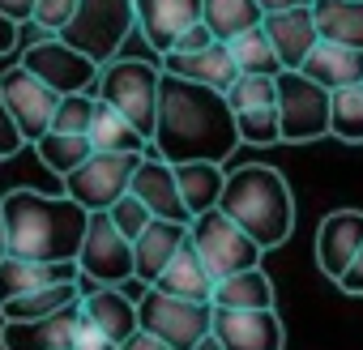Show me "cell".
Masks as SVG:
<instances>
[{
    "label": "cell",
    "mask_w": 363,
    "mask_h": 350,
    "mask_svg": "<svg viewBox=\"0 0 363 350\" xmlns=\"http://www.w3.org/2000/svg\"><path fill=\"white\" fill-rule=\"evenodd\" d=\"M218 210L261 252L282 248L295 231V193L286 184V175L278 166H265V162H248V166H235L227 175Z\"/></svg>",
    "instance_id": "cell-3"
},
{
    "label": "cell",
    "mask_w": 363,
    "mask_h": 350,
    "mask_svg": "<svg viewBox=\"0 0 363 350\" xmlns=\"http://www.w3.org/2000/svg\"><path fill=\"white\" fill-rule=\"evenodd\" d=\"M116 350H171V346H167V341H158V337H150V333H141V329H137V333H133V337H128V341H120V346H116Z\"/></svg>",
    "instance_id": "cell-44"
},
{
    "label": "cell",
    "mask_w": 363,
    "mask_h": 350,
    "mask_svg": "<svg viewBox=\"0 0 363 350\" xmlns=\"http://www.w3.org/2000/svg\"><path fill=\"white\" fill-rule=\"evenodd\" d=\"M82 316L86 324H94L107 341H128L141 324H137V299L124 286H94L82 295Z\"/></svg>",
    "instance_id": "cell-19"
},
{
    "label": "cell",
    "mask_w": 363,
    "mask_h": 350,
    "mask_svg": "<svg viewBox=\"0 0 363 350\" xmlns=\"http://www.w3.org/2000/svg\"><path fill=\"white\" fill-rule=\"evenodd\" d=\"M128 193L162 222H184L193 227V214L184 205V197H179V180H175V166L162 162V158H141L137 175H133V184Z\"/></svg>",
    "instance_id": "cell-14"
},
{
    "label": "cell",
    "mask_w": 363,
    "mask_h": 350,
    "mask_svg": "<svg viewBox=\"0 0 363 350\" xmlns=\"http://www.w3.org/2000/svg\"><path fill=\"white\" fill-rule=\"evenodd\" d=\"M158 77L162 69L150 60H111L99 69L94 94L99 103H107L111 111H120L145 141H154V124H158Z\"/></svg>",
    "instance_id": "cell-5"
},
{
    "label": "cell",
    "mask_w": 363,
    "mask_h": 350,
    "mask_svg": "<svg viewBox=\"0 0 363 350\" xmlns=\"http://www.w3.org/2000/svg\"><path fill=\"white\" fill-rule=\"evenodd\" d=\"M22 69L43 81L48 90H56L60 98L65 94H90V86L99 81V64H90L82 52H73L69 43H60L56 35L52 39H39L30 47H22Z\"/></svg>",
    "instance_id": "cell-11"
},
{
    "label": "cell",
    "mask_w": 363,
    "mask_h": 350,
    "mask_svg": "<svg viewBox=\"0 0 363 350\" xmlns=\"http://www.w3.org/2000/svg\"><path fill=\"white\" fill-rule=\"evenodd\" d=\"M133 30H137L133 0H77V13L69 18V26L56 39L103 69V64L120 60V47Z\"/></svg>",
    "instance_id": "cell-4"
},
{
    "label": "cell",
    "mask_w": 363,
    "mask_h": 350,
    "mask_svg": "<svg viewBox=\"0 0 363 350\" xmlns=\"http://www.w3.org/2000/svg\"><path fill=\"white\" fill-rule=\"evenodd\" d=\"M312 18L325 43L363 52V0H312Z\"/></svg>",
    "instance_id": "cell-26"
},
{
    "label": "cell",
    "mask_w": 363,
    "mask_h": 350,
    "mask_svg": "<svg viewBox=\"0 0 363 350\" xmlns=\"http://www.w3.org/2000/svg\"><path fill=\"white\" fill-rule=\"evenodd\" d=\"M227 52H231V60H235V69H240L244 77H278V73H282V60H278V52H274L265 26H252V30L235 35V39L227 43Z\"/></svg>",
    "instance_id": "cell-30"
},
{
    "label": "cell",
    "mask_w": 363,
    "mask_h": 350,
    "mask_svg": "<svg viewBox=\"0 0 363 350\" xmlns=\"http://www.w3.org/2000/svg\"><path fill=\"white\" fill-rule=\"evenodd\" d=\"M86 141H90L94 154H145V145H150V141H145L120 111H111L107 103L94 107V120H90Z\"/></svg>",
    "instance_id": "cell-28"
},
{
    "label": "cell",
    "mask_w": 363,
    "mask_h": 350,
    "mask_svg": "<svg viewBox=\"0 0 363 350\" xmlns=\"http://www.w3.org/2000/svg\"><path fill=\"white\" fill-rule=\"evenodd\" d=\"M175 180H179V197H184L189 214H210L218 210L223 201V188H227V171L218 162H184L175 166Z\"/></svg>",
    "instance_id": "cell-27"
},
{
    "label": "cell",
    "mask_w": 363,
    "mask_h": 350,
    "mask_svg": "<svg viewBox=\"0 0 363 350\" xmlns=\"http://www.w3.org/2000/svg\"><path fill=\"white\" fill-rule=\"evenodd\" d=\"M261 13H282V9H299V5H312V0H257Z\"/></svg>",
    "instance_id": "cell-46"
},
{
    "label": "cell",
    "mask_w": 363,
    "mask_h": 350,
    "mask_svg": "<svg viewBox=\"0 0 363 350\" xmlns=\"http://www.w3.org/2000/svg\"><path fill=\"white\" fill-rule=\"evenodd\" d=\"M82 329V303H69L43 320H5L0 324V350H73Z\"/></svg>",
    "instance_id": "cell-13"
},
{
    "label": "cell",
    "mask_w": 363,
    "mask_h": 350,
    "mask_svg": "<svg viewBox=\"0 0 363 350\" xmlns=\"http://www.w3.org/2000/svg\"><path fill=\"white\" fill-rule=\"evenodd\" d=\"M308 81H316L320 90H342V86H363V52L354 47H337V43H316L299 69Z\"/></svg>",
    "instance_id": "cell-23"
},
{
    "label": "cell",
    "mask_w": 363,
    "mask_h": 350,
    "mask_svg": "<svg viewBox=\"0 0 363 350\" xmlns=\"http://www.w3.org/2000/svg\"><path fill=\"white\" fill-rule=\"evenodd\" d=\"M13 47H18V26L9 18H0V56H9Z\"/></svg>",
    "instance_id": "cell-45"
},
{
    "label": "cell",
    "mask_w": 363,
    "mask_h": 350,
    "mask_svg": "<svg viewBox=\"0 0 363 350\" xmlns=\"http://www.w3.org/2000/svg\"><path fill=\"white\" fill-rule=\"evenodd\" d=\"M73 350H116V341H107L94 324H86V316H82V329H77V337H73Z\"/></svg>",
    "instance_id": "cell-41"
},
{
    "label": "cell",
    "mask_w": 363,
    "mask_h": 350,
    "mask_svg": "<svg viewBox=\"0 0 363 350\" xmlns=\"http://www.w3.org/2000/svg\"><path fill=\"white\" fill-rule=\"evenodd\" d=\"M193 350H223V346H218V337H214V333H210V337H206V341H197V346H193Z\"/></svg>",
    "instance_id": "cell-48"
},
{
    "label": "cell",
    "mask_w": 363,
    "mask_h": 350,
    "mask_svg": "<svg viewBox=\"0 0 363 350\" xmlns=\"http://www.w3.org/2000/svg\"><path fill=\"white\" fill-rule=\"evenodd\" d=\"M154 286L167 290V295H179V299H193V303H210L214 299V278H210L201 252L193 248V239H184V248L171 256V265L162 269V278Z\"/></svg>",
    "instance_id": "cell-25"
},
{
    "label": "cell",
    "mask_w": 363,
    "mask_h": 350,
    "mask_svg": "<svg viewBox=\"0 0 363 350\" xmlns=\"http://www.w3.org/2000/svg\"><path fill=\"white\" fill-rule=\"evenodd\" d=\"M235 128H240V145H274V141H282L278 107H257V111H240V115H235Z\"/></svg>",
    "instance_id": "cell-36"
},
{
    "label": "cell",
    "mask_w": 363,
    "mask_h": 350,
    "mask_svg": "<svg viewBox=\"0 0 363 350\" xmlns=\"http://www.w3.org/2000/svg\"><path fill=\"white\" fill-rule=\"evenodd\" d=\"M69 303H82V282H56V286L35 290V295H22V299L0 307V316L5 320H43V316L65 312Z\"/></svg>",
    "instance_id": "cell-31"
},
{
    "label": "cell",
    "mask_w": 363,
    "mask_h": 350,
    "mask_svg": "<svg viewBox=\"0 0 363 350\" xmlns=\"http://www.w3.org/2000/svg\"><path fill=\"white\" fill-rule=\"evenodd\" d=\"M184 239H189V227L184 222H162V218H154L133 239V278L141 286H154L162 278V269L171 265V256L184 248Z\"/></svg>",
    "instance_id": "cell-20"
},
{
    "label": "cell",
    "mask_w": 363,
    "mask_h": 350,
    "mask_svg": "<svg viewBox=\"0 0 363 350\" xmlns=\"http://www.w3.org/2000/svg\"><path fill=\"white\" fill-rule=\"evenodd\" d=\"M145 154H90L69 180H65V197H73L86 214H103L111 210L128 184H133V175L141 166Z\"/></svg>",
    "instance_id": "cell-8"
},
{
    "label": "cell",
    "mask_w": 363,
    "mask_h": 350,
    "mask_svg": "<svg viewBox=\"0 0 363 350\" xmlns=\"http://www.w3.org/2000/svg\"><path fill=\"white\" fill-rule=\"evenodd\" d=\"M333 286H337V290H346V295H363V248L354 252V261L346 265V273H342Z\"/></svg>",
    "instance_id": "cell-42"
},
{
    "label": "cell",
    "mask_w": 363,
    "mask_h": 350,
    "mask_svg": "<svg viewBox=\"0 0 363 350\" xmlns=\"http://www.w3.org/2000/svg\"><path fill=\"white\" fill-rule=\"evenodd\" d=\"M240 149L235 111L227 107V94L184 81L175 73L158 77V124L154 141L145 145V158H162L171 166L184 162H227Z\"/></svg>",
    "instance_id": "cell-1"
},
{
    "label": "cell",
    "mask_w": 363,
    "mask_h": 350,
    "mask_svg": "<svg viewBox=\"0 0 363 350\" xmlns=\"http://www.w3.org/2000/svg\"><path fill=\"white\" fill-rule=\"evenodd\" d=\"M73 13H77V0H35L30 22H35L39 30H48V35H60Z\"/></svg>",
    "instance_id": "cell-38"
},
{
    "label": "cell",
    "mask_w": 363,
    "mask_h": 350,
    "mask_svg": "<svg viewBox=\"0 0 363 350\" xmlns=\"http://www.w3.org/2000/svg\"><path fill=\"white\" fill-rule=\"evenodd\" d=\"M363 248V210H333L316 227V269L337 282Z\"/></svg>",
    "instance_id": "cell-15"
},
{
    "label": "cell",
    "mask_w": 363,
    "mask_h": 350,
    "mask_svg": "<svg viewBox=\"0 0 363 350\" xmlns=\"http://www.w3.org/2000/svg\"><path fill=\"white\" fill-rule=\"evenodd\" d=\"M210 307L214 312H274V282L261 265L244 269V273H231V278L214 282Z\"/></svg>",
    "instance_id": "cell-24"
},
{
    "label": "cell",
    "mask_w": 363,
    "mask_h": 350,
    "mask_svg": "<svg viewBox=\"0 0 363 350\" xmlns=\"http://www.w3.org/2000/svg\"><path fill=\"white\" fill-rule=\"evenodd\" d=\"M329 132L346 145H363V86H342L329 94Z\"/></svg>",
    "instance_id": "cell-33"
},
{
    "label": "cell",
    "mask_w": 363,
    "mask_h": 350,
    "mask_svg": "<svg viewBox=\"0 0 363 350\" xmlns=\"http://www.w3.org/2000/svg\"><path fill=\"white\" fill-rule=\"evenodd\" d=\"M0 94H5V107H9V115H13V124H18V132H22L26 145H35L52 128V115H56L60 94L48 90L43 81H35L22 64L0 77Z\"/></svg>",
    "instance_id": "cell-12"
},
{
    "label": "cell",
    "mask_w": 363,
    "mask_h": 350,
    "mask_svg": "<svg viewBox=\"0 0 363 350\" xmlns=\"http://www.w3.org/2000/svg\"><path fill=\"white\" fill-rule=\"evenodd\" d=\"M278 124L282 141L308 145L329 132V90L308 81L303 73H278Z\"/></svg>",
    "instance_id": "cell-9"
},
{
    "label": "cell",
    "mask_w": 363,
    "mask_h": 350,
    "mask_svg": "<svg viewBox=\"0 0 363 350\" xmlns=\"http://www.w3.org/2000/svg\"><path fill=\"white\" fill-rule=\"evenodd\" d=\"M210 43H218V39L210 35V26H206V22H197V26H189L184 35L175 39V47H171L167 56H193V52H206Z\"/></svg>",
    "instance_id": "cell-39"
},
{
    "label": "cell",
    "mask_w": 363,
    "mask_h": 350,
    "mask_svg": "<svg viewBox=\"0 0 363 350\" xmlns=\"http://www.w3.org/2000/svg\"><path fill=\"white\" fill-rule=\"evenodd\" d=\"M30 13H35V0H0V18H9L13 26L30 22Z\"/></svg>",
    "instance_id": "cell-43"
},
{
    "label": "cell",
    "mask_w": 363,
    "mask_h": 350,
    "mask_svg": "<svg viewBox=\"0 0 363 350\" xmlns=\"http://www.w3.org/2000/svg\"><path fill=\"white\" fill-rule=\"evenodd\" d=\"M278 60H282V73H299L308 52L320 43V30H316V18H312V5H299V9H282V13H265L261 18Z\"/></svg>",
    "instance_id": "cell-16"
},
{
    "label": "cell",
    "mask_w": 363,
    "mask_h": 350,
    "mask_svg": "<svg viewBox=\"0 0 363 350\" xmlns=\"http://www.w3.org/2000/svg\"><path fill=\"white\" fill-rule=\"evenodd\" d=\"M137 324H141V333L167 341L171 350H193L197 341H206L214 333V307L167 295L158 286H145L137 295Z\"/></svg>",
    "instance_id": "cell-6"
},
{
    "label": "cell",
    "mask_w": 363,
    "mask_h": 350,
    "mask_svg": "<svg viewBox=\"0 0 363 350\" xmlns=\"http://www.w3.org/2000/svg\"><path fill=\"white\" fill-rule=\"evenodd\" d=\"M189 239L193 248L201 252L206 269L214 282L231 278V273H244V269H257L261 265V248L223 214V210H210V214H197L193 227H189Z\"/></svg>",
    "instance_id": "cell-7"
},
{
    "label": "cell",
    "mask_w": 363,
    "mask_h": 350,
    "mask_svg": "<svg viewBox=\"0 0 363 350\" xmlns=\"http://www.w3.org/2000/svg\"><path fill=\"white\" fill-rule=\"evenodd\" d=\"M107 218L116 222V231H120L128 244H133V239H137V235H141V231L154 222V214H150V210H145V205H141L133 193H124V197H120V201L107 210Z\"/></svg>",
    "instance_id": "cell-37"
},
{
    "label": "cell",
    "mask_w": 363,
    "mask_h": 350,
    "mask_svg": "<svg viewBox=\"0 0 363 350\" xmlns=\"http://www.w3.org/2000/svg\"><path fill=\"white\" fill-rule=\"evenodd\" d=\"M9 256V235H5V218H0V261Z\"/></svg>",
    "instance_id": "cell-47"
},
{
    "label": "cell",
    "mask_w": 363,
    "mask_h": 350,
    "mask_svg": "<svg viewBox=\"0 0 363 350\" xmlns=\"http://www.w3.org/2000/svg\"><path fill=\"white\" fill-rule=\"evenodd\" d=\"M227 107L240 115V111H257V107H278V81L274 77H244L227 90Z\"/></svg>",
    "instance_id": "cell-35"
},
{
    "label": "cell",
    "mask_w": 363,
    "mask_h": 350,
    "mask_svg": "<svg viewBox=\"0 0 363 350\" xmlns=\"http://www.w3.org/2000/svg\"><path fill=\"white\" fill-rule=\"evenodd\" d=\"M77 261H60V265H48V261H22V256H5L0 261V307L22 299V295H35L43 286H56V282H77Z\"/></svg>",
    "instance_id": "cell-21"
},
{
    "label": "cell",
    "mask_w": 363,
    "mask_h": 350,
    "mask_svg": "<svg viewBox=\"0 0 363 350\" xmlns=\"http://www.w3.org/2000/svg\"><path fill=\"white\" fill-rule=\"evenodd\" d=\"M0 218L9 235V256L22 261H77L90 214L73 197H48L35 188H13L0 197Z\"/></svg>",
    "instance_id": "cell-2"
},
{
    "label": "cell",
    "mask_w": 363,
    "mask_h": 350,
    "mask_svg": "<svg viewBox=\"0 0 363 350\" xmlns=\"http://www.w3.org/2000/svg\"><path fill=\"white\" fill-rule=\"evenodd\" d=\"M214 337L223 350H282L286 329L274 312H214Z\"/></svg>",
    "instance_id": "cell-17"
},
{
    "label": "cell",
    "mask_w": 363,
    "mask_h": 350,
    "mask_svg": "<svg viewBox=\"0 0 363 350\" xmlns=\"http://www.w3.org/2000/svg\"><path fill=\"white\" fill-rule=\"evenodd\" d=\"M162 73H175V77H184V81L210 86L218 94H227L240 81V69H235L227 43H210L206 52H193V56H162Z\"/></svg>",
    "instance_id": "cell-22"
},
{
    "label": "cell",
    "mask_w": 363,
    "mask_h": 350,
    "mask_svg": "<svg viewBox=\"0 0 363 350\" xmlns=\"http://www.w3.org/2000/svg\"><path fill=\"white\" fill-rule=\"evenodd\" d=\"M22 145H26V141H22V132H18L9 107H5V94H0V158H13Z\"/></svg>",
    "instance_id": "cell-40"
},
{
    "label": "cell",
    "mask_w": 363,
    "mask_h": 350,
    "mask_svg": "<svg viewBox=\"0 0 363 350\" xmlns=\"http://www.w3.org/2000/svg\"><path fill=\"white\" fill-rule=\"evenodd\" d=\"M35 149H39V162H43L52 175H60V180H69V175L94 154L86 137H69V132H43V137L35 141Z\"/></svg>",
    "instance_id": "cell-32"
},
{
    "label": "cell",
    "mask_w": 363,
    "mask_h": 350,
    "mask_svg": "<svg viewBox=\"0 0 363 350\" xmlns=\"http://www.w3.org/2000/svg\"><path fill=\"white\" fill-rule=\"evenodd\" d=\"M77 273L94 286H128L133 282V244L116 231V222L103 214H90L82 252H77Z\"/></svg>",
    "instance_id": "cell-10"
},
{
    "label": "cell",
    "mask_w": 363,
    "mask_h": 350,
    "mask_svg": "<svg viewBox=\"0 0 363 350\" xmlns=\"http://www.w3.org/2000/svg\"><path fill=\"white\" fill-rule=\"evenodd\" d=\"M261 5L257 0H201V22L210 26V35L218 43H231L235 35L261 26Z\"/></svg>",
    "instance_id": "cell-29"
},
{
    "label": "cell",
    "mask_w": 363,
    "mask_h": 350,
    "mask_svg": "<svg viewBox=\"0 0 363 350\" xmlns=\"http://www.w3.org/2000/svg\"><path fill=\"white\" fill-rule=\"evenodd\" d=\"M94 107H99V94H65L56 103V115H52V128L48 132L86 137L90 132V120H94Z\"/></svg>",
    "instance_id": "cell-34"
},
{
    "label": "cell",
    "mask_w": 363,
    "mask_h": 350,
    "mask_svg": "<svg viewBox=\"0 0 363 350\" xmlns=\"http://www.w3.org/2000/svg\"><path fill=\"white\" fill-rule=\"evenodd\" d=\"M133 5L137 30L145 35L150 47H158V56H167L179 35L201 22V0H133Z\"/></svg>",
    "instance_id": "cell-18"
}]
</instances>
